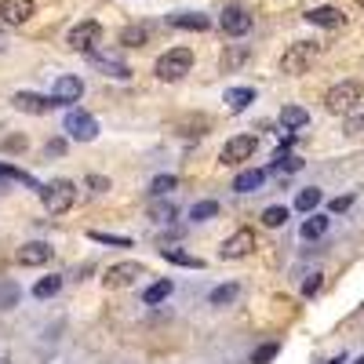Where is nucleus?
I'll use <instances>...</instances> for the list:
<instances>
[{"label":"nucleus","instance_id":"nucleus-8","mask_svg":"<svg viewBox=\"0 0 364 364\" xmlns=\"http://www.w3.org/2000/svg\"><path fill=\"white\" fill-rule=\"evenodd\" d=\"M66 132L77 142H91V139L99 135V120L91 117V113H84V109H70L66 113Z\"/></svg>","mask_w":364,"mask_h":364},{"label":"nucleus","instance_id":"nucleus-29","mask_svg":"<svg viewBox=\"0 0 364 364\" xmlns=\"http://www.w3.org/2000/svg\"><path fill=\"white\" fill-rule=\"evenodd\" d=\"M171 190H178V178L175 175H157L154 182H149V197H154V200L157 197H168Z\"/></svg>","mask_w":364,"mask_h":364},{"label":"nucleus","instance_id":"nucleus-24","mask_svg":"<svg viewBox=\"0 0 364 364\" xmlns=\"http://www.w3.org/2000/svg\"><path fill=\"white\" fill-rule=\"evenodd\" d=\"M161 255H164V262H171V266H190V269H200V266H204V259L182 252V248H164Z\"/></svg>","mask_w":364,"mask_h":364},{"label":"nucleus","instance_id":"nucleus-23","mask_svg":"<svg viewBox=\"0 0 364 364\" xmlns=\"http://www.w3.org/2000/svg\"><path fill=\"white\" fill-rule=\"evenodd\" d=\"M171 291H175V284H171L168 277H161V281H154V284L146 288V295H142V299H146V306H157V302H164Z\"/></svg>","mask_w":364,"mask_h":364},{"label":"nucleus","instance_id":"nucleus-11","mask_svg":"<svg viewBox=\"0 0 364 364\" xmlns=\"http://www.w3.org/2000/svg\"><path fill=\"white\" fill-rule=\"evenodd\" d=\"M252 252H255V233H252V230H237L233 237L223 240V248H219L223 259H245V255H252Z\"/></svg>","mask_w":364,"mask_h":364},{"label":"nucleus","instance_id":"nucleus-28","mask_svg":"<svg viewBox=\"0 0 364 364\" xmlns=\"http://www.w3.org/2000/svg\"><path fill=\"white\" fill-rule=\"evenodd\" d=\"M219 215V200H197L190 208V219L193 223H208V219H215Z\"/></svg>","mask_w":364,"mask_h":364},{"label":"nucleus","instance_id":"nucleus-13","mask_svg":"<svg viewBox=\"0 0 364 364\" xmlns=\"http://www.w3.org/2000/svg\"><path fill=\"white\" fill-rule=\"evenodd\" d=\"M51 259H55V248L44 245V240H29V245H22V248L15 252V262H18V266H44V262H51Z\"/></svg>","mask_w":364,"mask_h":364},{"label":"nucleus","instance_id":"nucleus-3","mask_svg":"<svg viewBox=\"0 0 364 364\" xmlns=\"http://www.w3.org/2000/svg\"><path fill=\"white\" fill-rule=\"evenodd\" d=\"M37 193H41V200H44V208L51 211V215H63V211H70V208H73V197H77V190H73L70 178L44 182Z\"/></svg>","mask_w":364,"mask_h":364},{"label":"nucleus","instance_id":"nucleus-1","mask_svg":"<svg viewBox=\"0 0 364 364\" xmlns=\"http://www.w3.org/2000/svg\"><path fill=\"white\" fill-rule=\"evenodd\" d=\"M364 99V84L360 80H339L336 87H328V95H324V109L328 113H336V117H346L360 106Z\"/></svg>","mask_w":364,"mask_h":364},{"label":"nucleus","instance_id":"nucleus-25","mask_svg":"<svg viewBox=\"0 0 364 364\" xmlns=\"http://www.w3.org/2000/svg\"><path fill=\"white\" fill-rule=\"evenodd\" d=\"M149 41V26H124L120 29V44L124 48H142Z\"/></svg>","mask_w":364,"mask_h":364},{"label":"nucleus","instance_id":"nucleus-19","mask_svg":"<svg viewBox=\"0 0 364 364\" xmlns=\"http://www.w3.org/2000/svg\"><path fill=\"white\" fill-rule=\"evenodd\" d=\"M306 124H310V113L302 109V106H284L281 109V128L299 132V128H306Z\"/></svg>","mask_w":364,"mask_h":364},{"label":"nucleus","instance_id":"nucleus-22","mask_svg":"<svg viewBox=\"0 0 364 364\" xmlns=\"http://www.w3.org/2000/svg\"><path fill=\"white\" fill-rule=\"evenodd\" d=\"M299 233H302V240H321L328 233V215H310L299 226Z\"/></svg>","mask_w":364,"mask_h":364},{"label":"nucleus","instance_id":"nucleus-36","mask_svg":"<svg viewBox=\"0 0 364 364\" xmlns=\"http://www.w3.org/2000/svg\"><path fill=\"white\" fill-rule=\"evenodd\" d=\"M299 168H302V161L291 157V154H277V157H273V171H299Z\"/></svg>","mask_w":364,"mask_h":364},{"label":"nucleus","instance_id":"nucleus-4","mask_svg":"<svg viewBox=\"0 0 364 364\" xmlns=\"http://www.w3.org/2000/svg\"><path fill=\"white\" fill-rule=\"evenodd\" d=\"M317 55H321V44H314V41H299V44H291L284 55H281V70L284 73H306L314 63H317Z\"/></svg>","mask_w":364,"mask_h":364},{"label":"nucleus","instance_id":"nucleus-9","mask_svg":"<svg viewBox=\"0 0 364 364\" xmlns=\"http://www.w3.org/2000/svg\"><path fill=\"white\" fill-rule=\"evenodd\" d=\"M11 106H15V109H22V113L44 117V113H51L58 102H55L51 95H37V91H18V95H11Z\"/></svg>","mask_w":364,"mask_h":364},{"label":"nucleus","instance_id":"nucleus-27","mask_svg":"<svg viewBox=\"0 0 364 364\" xmlns=\"http://www.w3.org/2000/svg\"><path fill=\"white\" fill-rule=\"evenodd\" d=\"M149 219L154 223H171V219H178V208L171 200H149Z\"/></svg>","mask_w":364,"mask_h":364},{"label":"nucleus","instance_id":"nucleus-2","mask_svg":"<svg viewBox=\"0 0 364 364\" xmlns=\"http://www.w3.org/2000/svg\"><path fill=\"white\" fill-rule=\"evenodd\" d=\"M193 70V51L190 48H171V51H164L161 58H157V66H154V73L161 77V80H182Z\"/></svg>","mask_w":364,"mask_h":364},{"label":"nucleus","instance_id":"nucleus-20","mask_svg":"<svg viewBox=\"0 0 364 364\" xmlns=\"http://www.w3.org/2000/svg\"><path fill=\"white\" fill-rule=\"evenodd\" d=\"M252 102H255V87H230V91H226V106H230L233 113L248 109Z\"/></svg>","mask_w":364,"mask_h":364},{"label":"nucleus","instance_id":"nucleus-39","mask_svg":"<svg viewBox=\"0 0 364 364\" xmlns=\"http://www.w3.org/2000/svg\"><path fill=\"white\" fill-rule=\"evenodd\" d=\"M350 204H353V193H346V197H336V200H331L328 208L336 211V215H343V211H350Z\"/></svg>","mask_w":364,"mask_h":364},{"label":"nucleus","instance_id":"nucleus-18","mask_svg":"<svg viewBox=\"0 0 364 364\" xmlns=\"http://www.w3.org/2000/svg\"><path fill=\"white\" fill-rule=\"evenodd\" d=\"M262 182H266V171H262V168H248V171H240V175L233 178V190H237V193H255Z\"/></svg>","mask_w":364,"mask_h":364},{"label":"nucleus","instance_id":"nucleus-44","mask_svg":"<svg viewBox=\"0 0 364 364\" xmlns=\"http://www.w3.org/2000/svg\"><path fill=\"white\" fill-rule=\"evenodd\" d=\"M353 364H364V353H360V357H357V360H353Z\"/></svg>","mask_w":364,"mask_h":364},{"label":"nucleus","instance_id":"nucleus-40","mask_svg":"<svg viewBox=\"0 0 364 364\" xmlns=\"http://www.w3.org/2000/svg\"><path fill=\"white\" fill-rule=\"evenodd\" d=\"M4 149H8V154H22L26 139H22V135H11V139H4Z\"/></svg>","mask_w":364,"mask_h":364},{"label":"nucleus","instance_id":"nucleus-37","mask_svg":"<svg viewBox=\"0 0 364 364\" xmlns=\"http://www.w3.org/2000/svg\"><path fill=\"white\" fill-rule=\"evenodd\" d=\"M321 284H324V273H310V281L302 284V295H306V299H310V295H317V291H321Z\"/></svg>","mask_w":364,"mask_h":364},{"label":"nucleus","instance_id":"nucleus-7","mask_svg":"<svg viewBox=\"0 0 364 364\" xmlns=\"http://www.w3.org/2000/svg\"><path fill=\"white\" fill-rule=\"evenodd\" d=\"M84 58H87V63L95 66V70H102L106 77H113V80H128V77H132L128 63H120V55H113V51H99V48H91Z\"/></svg>","mask_w":364,"mask_h":364},{"label":"nucleus","instance_id":"nucleus-42","mask_svg":"<svg viewBox=\"0 0 364 364\" xmlns=\"http://www.w3.org/2000/svg\"><path fill=\"white\" fill-rule=\"evenodd\" d=\"M346 132L353 135V132H364V117H350L346 120Z\"/></svg>","mask_w":364,"mask_h":364},{"label":"nucleus","instance_id":"nucleus-31","mask_svg":"<svg viewBox=\"0 0 364 364\" xmlns=\"http://www.w3.org/2000/svg\"><path fill=\"white\" fill-rule=\"evenodd\" d=\"M18 284L15 281H0V310H15L18 306Z\"/></svg>","mask_w":364,"mask_h":364},{"label":"nucleus","instance_id":"nucleus-34","mask_svg":"<svg viewBox=\"0 0 364 364\" xmlns=\"http://www.w3.org/2000/svg\"><path fill=\"white\" fill-rule=\"evenodd\" d=\"M55 291H63V277H44V281L33 284V295L37 299H51Z\"/></svg>","mask_w":364,"mask_h":364},{"label":"nucleus","instance_id":"nucleus-35","mask_svg":"<svg viewBox=\"0 0 364 364\" xmlns=\"http://www.w3.org/2000/svg\"><path fill=\"white\" fill-rule=\"evenodd\" d=\"M277 353H281V343H262V346L252 353V364H269Z\"/></svg>","mask_w":364,"mask_h":364},{"label":"nucleus","instance_id":"nucleus-5","mask_svg":"<svg viewBox=\"0 0 364 364\" xmlns=\"http://www.w3.org/2000/svg\"><path fill=\"white\" fill-rule=\"evenodd\" d=\"M255 149H259V139L255 135H233L226 146H223V154H219V164H245L255 157Z\"/></svg>","mask_w":364,"mask_h":364},{"label":"nucleus","instance_id":"nucleus-10","mask_svg":"<svg viewBox=\"0 0 364 364\" xmlns=\"http://www.w3.org/2000/svg\"><path fill=\"white\" fill-rule=\"evenodd\" d=\"M219 26H223V33H226V37H245L248 29H252V15H248L245 8L230 4V8H223V15H219Z\"/></svg>","mask_w":364,"mask_h":364},{"label":"nucleus","instance_id":"nucleus-38","mask_svg":"<svg viewBox=\"0 0 364 364\" xmlns=\"http://www.w3.org/2000/svg\"><path fill=\"white\" fill-rule=\"evenodd\" d=\"M87 190H95V193L109 190V178L106 175H87Z\"/></svg>","mask_w":364,"mask_h":364},{"label":"nucleus","instance_id":"nucleus-43","mask_svg":"<svg viewBox=\"0 0 364 364\" xmlns=\"http://www.w3.org/2000/svg\"><path fill=\"white\" fill-rule=\"evenodd\" d=\"M328 364H346V357H343V353H339V357H331V360H328Z\"/></svg>","mask_w":364,"mask_h":364},{"label":"nucleus","instance_id":"nucleus-21","mask_svg":"<svg viewBox=\"0 0 364 364\" xmlns=\"http://www.w3.org/2000/svg\"><path fill=\"white\" fill-rule=\"evenodd\" d=\"M237 295H240V284H237V281L219 284L215 291L208 295V306H230V302H237Z\"/></svg>","mask_w":364,"mask_h":364},{"label":"nucleus","instance_id":"nucleus-32","mask_svg":"<svg viewBox=\"0 0 364 364\" xmlns=\"http://www.w3.org/2000/svg\"><path fill=\"white\" fill-rule=\"evenodd\" d=\"M91 240H99V245H113V248H132V237H117V233H102V230H87Z\"/></svg>","mask_w":364,"mask_h":364},{"label":"nucleus","instance_id":"nucleus-41","mask_svg":"<svg viewBox=\"0 0 364 364\" xmlns=\"http://www.w3.org/2000/svg\"><path fill=\"white\" fill-rule=\"evenodd\" d=\"M58 154H66V139H51L48 142V157H58Z\"/></svg>","mask_w":364,"mask_h":364},{"label":"nucleus","instance_id":"nucleus-12","mask_svg":"<svg viewBox=\"0 0 364 364\" xmlns=\"http://www.w3.org/2000/svg\"><path fill=\"white\" fill-rule=\"evenodd\" d=\"M80 95H84V80L80 77H58L55 80V87H51V99L58 102V106H73V102H80Z\"/></svg>","mask_w":364,"mask_h":364},{"label":"nucleus","instance_id":"nucleus-33","mask_svg":"<svg viewBox=\"0 0 364 364\" xmlns=\"http://www.w3.org/2000/svg\"><path fill=\"white\" fill-rule=\"evenodd\" d=\"M262 223H266L269 230H277V226H284V223H288V208H281V204H273V208H266V211H262Z\"/></svg>","mask_w":364,"mask_h":364},{"label":"nucleus","instance_id":"nucleus-17","mask_svg":"<svg viewBox=\"0 0 364 364\" xmlns=\"http://www.w3.org/2000/svg\"><path fill=\"white\" fill-rule=\"evenodd\" d=\"M168 26H175V29H193V33H204V29H211L208 15H197V11H175V15H168Z\"/></svg>","mask_w":364,"mask_h":364},{"label":"nucleus","instance_id":"nucleus-15","mask_svg":"<svg viewBox=\"0 0 364 364\" xmlns=\"http://www.w3.org/2000/svg\"><path fill=\"white\" fill-rule=\"evenodd\" d=\"M142 273H146L142 262H120L106 273V288H128V284H135V277H142Z\"/></svg>","mask_w":364,"mask_h":364},{"label":"nucleus","instance_id":"nucleus-16","mask_svg":"<svg viewBox=\"0 0 364 364\" xmlns=\"http://www.w3.org/2000/svg\"><path fill=\"white\" fill-rule=\"evenodd\" d=\"M306 22H310V26H321V29H339V26H346V15H343L339 8L324 4V8H310V11H306Z\"/></svg>","mask_w":364,"mask_h":364},{"label":"nucleus","instance_id":"nucleus-45","mask_svg":"<svg viewBox=\"0 0 364 364\" xmlns=\"http://www.w3.org/2000/svg\"><path fill=\"white\" fill-rule=\"evenodd\" d=\"M0 364H8V360H0Z\"/></svg>","mask_w":364,"mask_h":364},{"label":"nucleus","instance_id":"nucleus-6","mask_svg":"<svg viewBox=\"0 0 364 364\" xmlns=\"http://www.w3.org/2000/svg\"><path fill=\"white\" fill-rule=\"evenodd\" d=\"M102 41V26L95 22V18H84V22H77L73 29H70V37H66V44L73 48V51H80V55H87L91 48H95Z\"/></svg>","mask_w":364,"mask_h":364},{"label":"nucleus","instance_id":"nucleus-26","mask_svg":"<svg viewBox=\"0 0 364 364\" xmlns=\"http://www.w3.org/2000/svg\"><path fill=\"white\" fill-rule=\"evenodd\" d=\"M321 204V190L317 186H306V190H299L295 197V211H302V215H314V208Z\"/></svg>","mask_w":364,"mask_h":364},{"label":"nucleus","instance_id":"nucleus-30","mask_svg":"<svg viewBox=\"0 0 364 364\" xmlns=\"http://www.w3.org/2000/svg\"><path fill=\"white\" fill-rule=\"evenodd\" d=\"M0 178H11V182H22V186H33V190H41V182L29 175V171H22V168H11V164H0Z\"/></svg>","mask_w":364,"mask_h":364},{"label":"nucleus","instance_id":"nucleus-14","mask_svg":"<svg viewBox=\"0 0 364 364\" xmlns=\"http://www.w3.org/2000/svg\"><path fill=\"white\" fill-rule=\"evenodd\" d=\"M33 15V0H0V22L4 26H22Z\"/></svg>","mask_w":364,"mask_h":364},{"label":"nucleus","instance_id":"nucleus-46","mask_svg":"<svg viewBox=\"0 0 364 364\" xmlns=\"http://www.w3.org/2000/svg\"><path fill=\"white\" fill-rule=\"evenodd\" d=\"M360 8H364V0H360Z\"/></svg>","mask_w":364,"mask_h":364}]
</instances>
